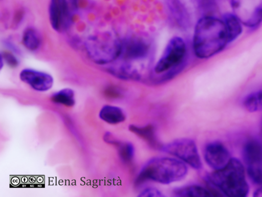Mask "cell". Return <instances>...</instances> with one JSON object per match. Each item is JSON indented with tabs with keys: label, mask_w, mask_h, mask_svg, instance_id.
Instances as JSON below:
<instances>
[{
	"label": "cell",
	"mask_w": 262,
	"mask_h": 197,
	"mask_svg": "<svg viewBox=\"0 0 262 197\" xmlns=\"http://www.w3.org/2000/svg\"><path fill=\"white\" fill-rule=\"evenodd\" d=\"M229 43L222 19L207 15L197 22L194 31L193 47L200 58H210L223 50Z\"/></svg>",
	"instance_id": "1"
},
{
	"label": "cell",
	"mask_w": 262,
	"mask_h": 197,
	"mask_svg": "<svg viewBox=\"0 0 262 197\" xmlns=\"http://www.w3.org/2000/svg\"><path fill=\"white\" fill-rule=\"evenodd\" d=\"M187 172V166L180 160L167 157H156L142 167L135 179V185L140 186L147 181L169 184L183 179Z\"/></svg>",
	"instance_id": "2"
},
{
	"label": "cell",
	"mask_w": 262,
	"mask_h": 197,
	"mask_svg": "<svg viewBox=\"0 0 262 197\" xmlns=\"http://www.w3.org/2000/svg\"><path fill=\"white\" fill-rule=\"evenodd\" d=\"M207 178L208 182L223 195L243 197L248 193L249 186L246 180L244 167L236 158H231L225 167L214 171Z\"/></svg>",
	"instance_id": "3"
},
{
	"label": "cell",
	"mask_w": 262,
	"mask_h": 197,
	"mask_svg": "<svg viewBox=\"0 0 262 197\" xmlns=\"http://www.w3.org/2000/svg\"><path fill=\"white\" fill-rule=\"evenodd\" d=\"M122 41L112 32H105L91 37L85 43L88 55L96 63L108 64L119 57Z\"/></svg>",
	"instance_id": "4"
},
{
	"label": "cell",
	"mask_w": 262,
	"mask_h": 197,
	"mask_svg": "<svg viewBox=\"0 0 262 197\" xmlns=\"http://www.w3.org/2000/svg\"><path fill=\"white\" fill-rule=\"evenodd\" d=\"M161 150L172 155L195 169L202 168V162L194 140L188 138L174 140L163 144Z\"/></svg>",
	"instance_id": "5"
},
{
	"label": "cell",
	"mask_w": 262,
	"mask_h": 197,
	"mask_svg": "<svg viewBox=\"0 0 262 197\" xmlns=\"http://www.w3.org/2000/svg\"><path fill=\"white\" fill-rule=\"evenodd\" d=\"M185 54L186 45L183 39L178 36L172 37L157 62L155 72L161 74L179 66L183 61Z\"/></svg>",
	"instance_id": "6"
},
{
	"label": "cell",
	"mask_w": 262,
	"mask_h": 197,
	"mask_svg": "<svg viewBox=\"0 0 262 197\" xmlns=\"http://www.w3.org/2000/svg\"><path fill=\"white\" fill-rule=\"evenodd\" d=\"M231 7L244 26L254 29L262 23V0H231Z\"/></svg>",
	"instance_id": "7"
},
{
	"label": "cell",
	"mask_w": 262,
	"mask_h": 197,
	"mask_svg": "<svg viewBox=\"0 0 262 197\" xmlns=\"http://www.w3.org/2000/svg\"><path fill=\"white\" fill-rule=\"evenodd\" d=\"M76 0H50L49 20L53 29L62 31L70 25Z\"/></svg>",
	"instance_id": "8"
},
{
	"label": "cell",
	"mask_w": 262,
	"mask_h": 197,
	"mask_svg": "<svg viewBox=\"0 0 262 197\" xmlns=\"http://www.w3.org/2000/svg\"><path fill=\"white\" fill-rule=\"evenodd\" d=\"M204 158L208 165L214 171L225 167L231 159L227 148L219 141H213L206 145Z\"/></svg>",
	"instance_id": "9"
},
{
	"label": "cell",
	"mask_w": 262,
	"mask_h": 197,
	"mask_svg": "<svg viewBox=\"0 0 262 197\" xmlns=\"http://www.w3.org/2000/svg\"><path fill=\"white\" fill-rule=\"evenodd\" d=\"M20 79L33 90L44 92L50 89L53 84L51 75L32 69H24L19 73Z\"/></svg>",
	"instance_id": "10"
},
{
	"label": "cell",
	"mask_w": 262,
	"mask_h": 197,
	"mask_svg": "<svg viewBox=\"0 0 262 197\" xmlns=\"http://www.w3.org/2000/svg\"><path fill=\"white\" fill-rule=\"evenodd\" d=\"M149 45L144 39L138 37H130L122 42L119 57L128 60H139L144 58L149 51Z\"/></svg>",
	"instance_id": "11"
},
{
	"label": "cell",
	"mask_w": 262,
	"mask_h": 197,
	"mask_svg": "<svg viewBox=\"0 0 262 197\" xmlns=\"http://www.w3.org/2000/svg\"><path fill=\"white\" fill-rule=\"evenodd\" d=\"M129 130L144 141L150 147L161 150L162 144L157 136L155 127L148 124L144 126L131 124L128 126Z\"/></svg>",
	"instance_id": "12"
},
{
	"label": "cell",
	"mask_w": 262,
	"mask_h": 197,
	"mask_svg": "<svg viewBox=\"0 0 262 197\" xmlns=\"http://www.w3.org/2000/svg\"><path fill=\"white\" fill-rule=\"evenodd\" d=\"M99 116L101 120L111 124L120 123L126 119V115L121 108L111 105L103 106Z\"/></svg>",
	"instance_id": "13"
},
{
	"label": "cell",
	"mask_w": 262,
	"mask_h": 197,
	"mask_svg": "<svg viewBox=\"0 0 262 197\" xmlns=\"http://www.w3.org/2000/svg\"><path fill=\"white\" fill-rule=\"evenodd\" d=\"M243 157L246 165L262 159V145L256 140L246 142L243 149Z\"/></svg>",
	"instance_id": "14"
},
{
	"label": "cell",
	"mask_w": 262,
	"mask_h": 197,
	"mask_svg": "<svg viewBox=\"0 0 262 197\" xmlns=\"http://www.w3.org/2000/svg\"><path fill=\"white\" fill-rule=\"evenodd\" d=\"M222 19L225 26L230 43L241 34L243 25L233 13L225 14Z\"/></svg>",
	"instance_id": "15"
},
{
	"label": "cell",
	"mask_w": 262,
	"mask_h": 197,
	"mask_svg": "<svg viewBox=\"0 0 262 197\" xmlns=\"http://www.w3.org/2000/svg\"><path fill=\"white\" fill-rule=\"evenodd\" d=\"M173 193L177 196H211L210 190L197 185H190L174 189Z\"/></svg>",
	"instance_id": "16"
},
{
	"label": "cell",
	"mask_w": 262,
	"mask_h": 197,
	"mask_svg": "<svg viewBox=\"0 0 262 197\" xmlns=\"http://www.w3.org/2000/svg\"><path fill=\"white\" fill-rule=\"evenodd\" d=\"M243 104L249 112H254L262 110V89L247 95L244 99Z\"/></svg>",
	"instance_id": "17"
},
{
	"label": "cell",
	"mask_w": 262,
	"mask_h": 197,
	"mask_svg": "<svg viewBox=\"0 0 262 197\" xmlns=\"http://www.w3.org/2000/svg\"><path fill=\"white\" fill-rule=\"evenodd\" d=\"M51 100L57 104L64 105L68 107H72L75 104L74 91L69 88L63 89L53 94L51 96Z\"/></svg>",
	"instance_id": "18"
},
{
	"label": "cell",
	"mask_w": 262,
	"mask_h": 197,
	"mask_svg": "<svg viewBox=\"0 0 262 197\" xmlns=\"http://www.w3.org/2000/svg\"><path fill=\"white\" fill-rule=\"evenodd\" d=\"M118 147L119 156L121 161L126 164L132 163L135 156V148L129 142H120L115 145Z\"/></svg>",
	"instance_id": "19"
},
{
	"label": "cell",
	"mask_w": 262,
	"mask_h": 197,
	"mask_svg": "<svg viewBox=\"0 0 262 197\" xmlns=\"http://www.w3.org/2000/svg\"><path fill=\"white\" fill-rule=\"evenodd\" d=\"M24 46L29 50L35 51L40 46V39L37 32L32 28H28L23 34Z\"/></svg>",
	"instance_id": "20"
},
{
	"label": "cell",
	"mask_w": 262,
	"mask_h": 197,
	"mask_svg": "<svg viewBox=\"0 0 262 197\" xmlns=\"http://www.w3.org/2000/svg\"><path fill=\"white\" fill-rule=\"evenodd\" d=\"M246 165L247 173L251 181L262 186V159Z\"/></svg>",
	"instance_id": "21"
},
{
	"label": "cell",
	"mask_w": 262,
	"mask_h": 197,
	"mask_svg": "<svg viewBox=\"0 0 262 197\" xmlns=\"http://www.w3.org/2000/svg\"><path fill=\"white\" fill-rule=\"evenodd\" d=\"M4 61L11 67H16L17 66L18 61L16 57L12 53L5 52L1 55Z\"/></svg>",
	"instance_id": "22"
},
{
	"label": "cell",
	"mask_w": 262,
	"mask_h": 197,
	"mask_svg": "<svg viewBox=\"0 0 262 197\" xmlns=\"http://www.w3.org/2000/svg\"><path fill=\"white\" fill-rule=\"evenodd\" d=\"M139 196H163L162 192L157 188L153 187H148L143 189L140 194Z\"/></svg>",
	"instance_id": "23"
},
{
	"label": "cell",
	"mask_w": 262,
	"mask_h": 197,
	"mask_svg": "<svg viewBox=\"0 0 262 197\" xmlns=\"http://www.w3.org/2000/svg\"><path fill=\"white\" fill-rule=\"evenodd\" d=\"M254 196H262V186L257 189L253 193Z\"/></svg>",
	"instance_id": "24"
},
{
	"label": "cell",
	"mask_w": 262,
	"mask_h": 197,
	"mask_svg": "<svg viewBox=\"0 0 262 197\" xmlns=\"http://www.w3.org/2000/svg\"><path fill=\"white\" fill-rule=\"evenodd\" d=\"M77 1V0H76Z\"/></svg>",
	"instance_id": "25"
}]
</instances>
